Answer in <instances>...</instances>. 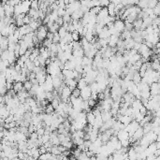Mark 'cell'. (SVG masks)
I'll return each instance as SVG.
<instances>
[{
	"label": "cell",
	"instance_id": "8fae6325",
	"mask_svg": "<svg viewBox=\"0 0 160 160\" xmlns=\"http://www.w3.org/2000/svg\"><path fill=\"white\" fill-rule=\"evenodd\" d=\"M129 133L127 132L126 129H121L118 131V134H117V138H119V141H124L126 140V138H129Z\"/></svg>",
	"mask_w": 160,
	"mask_h": 160
},
{
	"label": "cell",
	"instance_id": "9c48e42d",
	"mask_svg": "<svg viewBox=\"0 0 160 160\" xmlns=\"http://www.w3.org/2000/svg\"><path fill=\"white\" fill-rule=\"evenodd\" d=\"M111 32H110V29L107 26L103 27V29L101 30L100 33L98 34V38H108L111 37Z\"/></svg>",
	"mask_w": 160,
	"mask_h": 160
},
{
	"label": "cell",
	"instance_id": "ac0fdd59",
	"mask_svg": "<svg viewBox=\"0 0 160 160\" xmlns=\"http://www.w3.org/2000/svg\"><path fill=\"white\" fill-rule=\"evenodd\" d=\"M127 154H128V159H137V155H138V153L136 152V150H135V148L132 147L130 148L128 152H127Z\"/></svg>",
	"mask_w": 160,
	"mask_h": 160
},
{
	"label": "cell",
	"instance_id": "30bf717a",
	"mask_svg": "<svg viewBox=\"0 0 160 160\" xmlns=\"http://www.w3.org/2000/svg\"><path fill=\"white\" fill-rule=\"evenodd\" d=\"M46 70H47V69H44L43 70L41 71V72L37 74V80L38 81V83H40V84L44 83L46 81V78H47V75H46Z\"/></svg>",
	"mask_w": 160,
	"mask_h": 160
},
{
	"label": "cell",
	"instance_id": "11a10c76",
	"mask_svg": "<svg viewBox=\"0 0 160 160\" xmlns=\"http://www.w3.org/2000/svg\"><path fill=\"white\" fill-rule=\"evenodd\" d=\"M105 94L104 92H100V93H98V100H103V99H105Z\"/></svg>",
	"mask_w": 160,
	"mask_h": 160
},
{
	"label": "cell",
	"instance_id": "7dc6e473",
	"mask_svg": "<svg viewBox=\"0 0 160 160\" xmlns=\"http://www.w3.org/2000/svg\"><path fill=\"white\" fill-rule=\"evenodd\" d=\"M38 61H40V66L45 67V66H46V59L44 57H42L40 54L38 56Z\"/></svg>",
	"mask_w": 160,
	"mask_h": 160
},
{
	"label": "cell",
	"instance_id": "f35d334b",
	"mask_svg": "<svg viewBox=\"0 0 160 160\" xmlns=\"http://www.w3.org/2000/svg\"><path fill=\"white\" fill-rule=\"evenodd\" d=\"M100 1V7H102V8H107L110 3H111L112 1L111 0H99Z\"/></svg>",
	"mask_w": 160,
	"mask_h": 160
},
{
	"label": "cell",
	"instance_id": "d4e9b609",
	"mask_svg": "<svg viewBox=\"0 0 160 160\" xmlns=\"http://www.w3.org/2000/svg\"><path fill=\"white\" fill-rule=\"evenodd\" d=\"M87 85H88V83H87V81H85L84 78H81V79L79 81H78V85H77V87L81 90V89H83L84 87H86Z\"/></svg>",
	"mask_w": 160,
	"mask_h": 160
},
{
	"label": "cell",
	"instance_id": "bcb514c9",
	"mask_svg": "<svg viewBox=\"0 0 160 160\" xmlns=\"http://www.w3.org/2000/svg\"><path fill=\"white\" fill-rule=\"evenodd\" d=\"M124 24H126V30L131 31V30L134 29V26H133V24L132 23H129V22H127V21H126V22H124Z\"/></svg>",
	"mask_w": 160,
	"mask_h": 160
},
{
	"label": "cell",
	"instance_id": "44dd1931",
	"mask_svg": "<svg viewBox=\"0 0 160 160\" xmlns=\"http://www.w3.org/2000/svg\"><path fill=\"white\" fill-rule=\"evenodd\" d=\"M95 121V116L93 113V112H87V123L91 124H94Z\"/></svg>",
	"mask_w": 160,
	"mask_h": 160
},
{
	"label": "cell",
	"instance_id": "f546056e",
	"mask_svg": "<svg viewBox=\"0 0 160 160\" xmlns=\"http://www.w3.org/2000/svg\"><path fill=\"white\" fill-rule=\"evenodd\" d=\"M67 28L64 26H60V28H59V30H58V34L60 35V37H61V38H64L65 37V36L67 35Z\"/></svg>",
	"mask_w": 160,
	"mask_h": 160
},
{
	"label": "cell",
	"instance_id": "4fadbf2b",
	"mask_svg": "<svg viewBox=\"0 0 160 160\" xmlns=\"http://www.w3.org/2000/svg\"><path fill=\"white\" fill-rule=\"evenodd\" d=\"M83 15H84V12L80 9L76 10L75 12H73L71 17H72V20H81V18L83 17Z\"/></svg>",
	"mask_w": 160,
	"mask_h": 160
},
{
	"label": "cell",
	"instance_id": "680465c9",
	"mask_svg": "<svg viewBox=\"0 0 160 160\" xmlns=\"http://www.w3.org/2000/svg\"><path fill=\"white\" fill-rule=\"evenodd\" d=\"M56 1H57V0H56Z\"/></svg>",
	"mask_w": 160,
	"mask_h": 160
},
{
	"label": "cell",
	"instance_id": "681fc988",
	"mask_svg": "<svg viewBox=\"0 0 160 160\" xmlns=\"http://www.w3.org/2000/svg\"><path fill=\"white\" fill-rule=\"evenodd\" d=\"M144 117H145V116H144L143 114H141V113L140 112V113H138V115L136 116V118H135V120H136V121H138V123H141V121L144 119Z\"/></svg>",
	"mask_w": 160,
	"mask_h": 160
},
{
	"label": "cell",
	"instance_id": "7402d4cb",
	"mask_svg": "<svg viewBox=\"0 0 160 160\" xmlns=\"http://www.w3.org/2000/svg\"><path fill=\"white\" fill-rule=\"evenodd\" d=\"M133 81L136 84H138V83H141L142 81V76L141 75V73L138 72V71H136V72L134 73V76H133Z\"/></svg>",
	"mask_w": 160,
	"mask_h": 160
},
{
	"label": "cell",
	"instance_id": "b9f144b4",
	"mask_svg": "<svg viewBox=\"0 0 160 160\" xmlns=\"http://www.w3.org/2000/svg\"><path fill=\"white\" fill-rule=\"evenodd\" d=\"M121 143H122V146L123 147H126V148H128L129 145H130V141L129 138H126V140H124V141H121Z\"/></svg>",
	"mask_w": 160,
	"mask_h": 160
},
{
	"label": "cell",
	"instance_id": "f1b7e54d",
	"mask_svg": "<svg viewBox=\"0 0 160 160\" xmlns=\"http://www.w3.org/2000/svg\"><path fill=\"white\" fill-rule=\"evenodd\" d=\"M121 38H122L123 40H126V38H132V37H131V31H128V30L124 29L122 32V33H121Z\"/></svg>",
	"mask_w": 160,
	"mask_h": 160
},
{
	"label": "cell",
	"instance_id": "816d5d0a",
	"mask_svg": "<svg viewBox=\"0 0 160 160\" xmlns=\"http://www.w3.org/2000/svg\"><path fill=\"white\" fill-rule=\"evenodd\" d=\"M29 137H30L31 140H38V137H40V136H38V134L37 133V131H35V132H33V133L30 134Z\"/></svg>",
	"mask_w": 160,
	"mask_h": 160
},
{
	"label": "cell",
	"instance_id": "f907efd6",
	"mask_svg": "<svg viewBox=\"0 0 160 160\" xmlns=\"http://www.w3.org/2000/svg\"><path fill=\"white\" fill-rule=\"evenodd\" d=\"M37 133L38 134V136H43L45 134V127H40V128L37 129Z\"/></svg>",
	"mask_w": 160,
	"mask_h": 160
},
{
	"label": "cell",
	"instance_id": "3957f363",
	"mask_svg": "<svg viewBox=\"0 0 160 160\" xmlns=\"http://www.w3.org/2000/svg\"><path fill=\"white\" fill-rule=\"evenodd\" d=\"M81 97H83V100H88V99L91 98L92 95V89L90 87V85H87L86 87H84L83 89L81 90Z\"/></svg>",
	"mask_w": 160,
	"mask_h": 160
},
{
	"label": "cell",
	"instance_id": "f5cc1de1",
	"mask_svg": "<svg viewBox=\"0 0 160 160\" xmlns=\"http://www.w3.org/2000/svg\"><path fill=\"white\" fill-rule=\"evenodd\" d=\"M55 23H57V24H59L60 26H62L63 24H64V23H65V22H64V19H63V17L59 16V17H58V19L55 21Z\"/></svg>",
	"mask_w": 160,
	"mask_h": 160
},
{
	"label": "cell",
	"instance_id": "ee69618b",
	"mask_svg": "<svg viewBox=\"0 0 160 160\" xmlns=\"http://www.w3.org/2000/svg\"><path fill=\"white\" fill-rule=\"evenodd\" d=\"M52 44V40H49V38H46V40L43 41V43H42V45H43L44 47H46V48H49Z\"/></svg>",
	"mask_w": 160,
	"mask_h": 160
},
{
	"label": "cell",
	"instance_id": "c3c4849f",
	"mask_svg": "<svg viewBox=\"0 0 160 160\" xmlns=\"http://www.w3.org/2000/svg\"><path fill=\"white\" fill-rule=\"evenodd\" d=\"M81 152H83V151H81V149H79V148L77 147V149H75V150H74L73 152H71V153H72V155H73L74 156H75L76 158H78V156H79V155H81Z\"/></svg>",
	"mask_w": 160,
	"mask_h": 160
},
{
	"label": "cell",
	"instance_id": "603a6c76",
	"mask_svg": "<svg viewBox=\"0 0 160 160\" xmlns=\"http://www.w3.org/2000/svg\"><path fill=\"white\" fill-rule=\"evenodd\" d=\"M103 124H104V121L102 120L101 117H98V118H95V121L93 124V126L95 127V128H100V127L103 126Z\"/></svg>",
	"mask_w": 160,
	"mask_h": 160
},
{
	"label": "cell",
	"instance_id": "8d00e7d4",
	"mask_svg": "<svg viewBox=\"0 0 160 160\" xmlns=\"http://www.w3.org/2000/svg\"><path fill=\"white\" fill-rule=\"evenodd\" d=\"M101 9H102V7H100V6L93 7V8H91V9H90V12L95 14V15H97V14L99 13V11H100V10H101Z\"/></svg>",
	"mask_w": 160,
	"mask_h": 160
},
{
	"label": "cell",
	"instance_id": "e575fe53",
	"mask_svg": "<svg viewBox=\"0 0 160 160\" xmlns=\"http://www.w3.org/2000/svg\"><path fill=\"white\" fill-rule=\"evenodd\" d=\"M31 9H40V1H38V0H32V2H31Z\"/></svg>",
	"mask_w": 160,
	"mask_h": 160
},
{
	"label": "cell",
	"instance_id": "4dcf8cb0",
	"mask_svg": "<svg viewBox=\"0 0 160 160\" xmlns=\"http://www.w3.org/2000/svg\"><path fill=\"white\" fill-rule=\"evenodd\" d=\"M143 129H144V133H148L150 131L153 130V123L149 122L147 124H145L143 126Z\"/></svg>",
	"mask_w": 160,
	"mask_h": 160
},
{
	"label": "cell",
	"instance_id": "8992f818",
	"mask_svg": "<svg viewBox=\"0 0 160 160\" xmlns=\"http://www.w3.org/2000/svg\"><path fill=\"white\" fill-rule=\"evenodd\" d=\"M120 37L121 36H118V35H112L111 37H110V42H109L110 47L115 48L117 46V43H118V41H119Z\"/></svg>",
	"mask_w": 160,
	"mask_h": 160
},
{
	"label": "cell",
	"instance_id": "e0dca14e",
	"mask_svg": "<svg viewBox=\"0 0 160 160\" xmlns=\"http://www.w3.org/2000/svg\"><path fill=\"white\" fill-rule=\"evenodd\" d=\"M134 119L132 118V117L131 116H129V115H126V114H124V115H123L122 116V118H121V122H122L124 126H127V124H130L131 122H132Z\"/></svg>",
	"mask_w": 160,
	"mask_h": 160
},
{
	"label": "cell",
	"instance_id": "4316f807",
	"mask_svg": "<svg viewBox=\"0 0 160 160\" xmlns=\"http://www.w3.org/2000/svg\"><path fill=\"white\" fill-rule=\"evenodd\" d=\"M141 98H145V99H150L152 95H151V90H143L141 92Z\"/></svg>",
	"mask_w": 160,
	"mask_h": 160
},
{
	"label": "cell",
	"instance_id": "52a82bcc",
	"mask_svg": "<svg viewBox=\"0 0 160 160\" xmlns=\"http://www.w3.org/2000/svg\"><path fill=\"white\" fill-rule=\"evenodd\" d=\"M144 134H145V133H144L143 126H140L136 131H135V133L133 134V138L138 141H140L141 138L144 136Z\"/></svg>",
	"mask_w": 160,
	"mask_h": 160
},
{
	"label": "cell",
	"instance_id": "d6986e66",
	"mask_svg": "<svg viewBox=\"0 0 160 160\" xmlns=\"http://www.w3.org/2000/svg\"><path fill=\"white\" fill-rule=\"evenodd\" d=\"M93 62H94V58H91V57H88V56H83V66H91L93 65Z\"/></svg>",
	"mask_w": 160,
	"mask_h": 160
},
{
	"label": "cell",
	"instance_id": "2e32d148",
	"mask_svg": "<svg viewBox=\"0 0 160 160\" xmlns=\"http://www.w3.org/2000/svg\"><path fill=\"white\" fill-rule=\"evenodd\" d=\"M142 24H143V19H141V18H138V19L133 23L134 29H136V30L141 29V28H142Z\"/></svg>",
	"mask_w": 160,
	"mask_h": 160
},
{
	"label": "cell",
	"instance_id": "d6a6232c",
	"mask_svg": "<svg viewBox=\"0 0 160 160\" xmlns=\"http://www.w3.org/2000/svg\"><path fill=\"white\" fill-rule=\"evenodd\" d=\"M72 43H73V51H75V50L83 49V44H81V41H75V40H73Z\"/></svg>",
	"mask_w": 160,
	"mask_h": 160
},
{
	"label": "cell",
	"instance_id": "d590c367",
	"mask_svg": "<svg viewBox=\"0 0 160 160\" xmlns=\"http://www.w3.org/2000/svg\"><path fill=\"white\" fill-rule=\"evenodd\" d=\"M54 111H55V109L53 108L52 104H50V105H47V106H46V108H45V112H46V113H49V114H52V113L54 112Z\"/></svg>",
	"mask_w": 160,
	"mask_h": 160
},
{
	"label": "cell",
	"instance_id": "83f0119b",
	"mask_svg": "<svg viewBox=\"0 0 160 160\" xmlns=\"http://www.w3.org/2000/svg\"><path fill=\"white\" fill-rule=\"evenodd\" d=\"M26 67H27L28 69H29L30 71H33L34 70V69L36 67V66H35V63L33 62V61H31V60L28 58L26 61Z\"/></svg>",
	"mask_w": 160,
	"mask_h": 160
},
{
	"label": "cell",
	"instance_id": "db71d44e",
	"mask_svg": "<svg viewBox=\"0 0 160 160\" xmlns=\"http://www.w3.org/2000/svg\"><path fill=\"white\" fill-rule=\"evenodd\" d=\"M88 103H89V105H90L91 108H92V107L95 106V99H93V98L88 99Z\"/></svg>",
	"mask_w": 160,
	"mask_h": 160
},
{
	"label": "cell",
	"instance_id": "9a60e30c",
	"mask_svg": "<svg viewBox=\"0 0 160 160\" xmlns=\"http://www.w3.org/2000/svg\"><path fill=\"white\" fill-rule=\"evenodd\" d=\"M43 89L46 91V92H52L54 90V86H53V83H47V81H45L44 83L40 84Z\"/></svg>",
	"mask_w": 160,
	"mask_h": 160
},
{
	"label": "cell",
	"instance_id": "ba28073f",
	"mask_svg": "<svg viewBox=\"0 0 160 160\" xmlns=\"http://www.w3.org/2000/svg\"><path fill=\"white\" fill-rule=\"evenodd\" d=\"M9 38L5 37V36H2L1 40H0V44H1V52L6 51V50L9 49Z\"/></svg>",
	"mask_w": 160,
	"mask_h": 160
},
{
	"label": "cell",
	"instance_id": "7bdbcfd3",
	"mask_svg": "<svg viewBox=\"0 0 160 160\" xmlns=\"http://www.w3.org/2000/svg\"><path fill=\"white\" fill-rule=\"evenodd\" d=\"M81 89H79L78 87H76V88L72 91V95H74V97H81Z\"/></svg>",
	"mask_w": 160,
	"mask_h": 160
},
{
	"label": "cell",
	"instance_id": "ffe728a7",
	"mask_svg": "<svg viewBox=\"0 0 160 160\" xmlns=\"http://www.w3.org/2000/svg\"><path fill=\"white\" fill-rule=\"evenodd\" d=\"M115 6H116L115 3L111 2L110 5L107 7V8H108V11L111 16H115Z\"/></svg>",
	"mask_w": 160,
	"mask_h": 160
},
{
	"label": "cell",
	"instance_id": "74e56055",
	"mask_svg": "<svg viewBox=\"0 0 160 160\" xmlns=\"http://www.w3.org/2000/svg\"><path fill=\"white\" fill-rule=\"evenodd\" d=\"M60 40H61V37H60V35L58 34V32H55L54 36H53V38H52V42L53 43H59Z\"/></svg>",
	"mask_w": 160,
	"mask_h": 160
},
{
	"label": "cell",
	"instance_id": "836d02e7",
	"mask_svg": "<svg viewBox=\"0 0 160 160\" xmlns=\"http://www.w3.org/2000/svg\"><path fill=\"white\" fill-rule=\"evenodd\" d=\"M61 144L64 145L65 147H67V149H69V150H70V149L74 146V143H73L72 141H63Z\"/></svg>",
	"mask_w": 160,
	"mask_h": 160
},
{
	"label": "cell",
	"instance_id": "6da1fadb",
	"mask_svg": "<svg viewBox=\"0 0 160 160\" xmlns=\"http://www.w3.org/2000/svg\"><path fill=\"white\" fill-rule=\"evenodd\" d=\"M81 7V1H75V2H72V3H69V4H67L66 7V11L67 13L70 14V15H72L73 12H75L76 10L80 9Z\"/></svg>",
	"mask_w": 160,
	"mask_h": 160
},
{
	"label": "cell",
	"instance_id": "277c9868",
	"mask_svg": "<svg viewBox=\"0 0 160 160\" xmlns=\"http://www.w3.org/2000/svg\"><path fill=\"white\" fill-rule=\"evenodd\" d=\"M109 16H110V13L108 11V8H102L100 11H99V13L97 15V23L102 22L103 20H105L106 18H108Z\"/></svg>",
	"mask_w": 160,
	"mask_h": 160
},
{
	"label": "cell",
	"instance_id": "ab89813d",
	"mask_svg": "<svg viewBox=\"0 0 160 160\" xmlns=\"http://www.w3.org/2000/svg\"><path fill=\"white\" fill-rule=\"evenodd\" d=\"M80 33L78 32L77 30L76 31H74L73 33H72V38H73V40H75V41H79L80 40Z\"/></svg>",
	"mask_w": 160,
	"mask_h": 160
},
{
	"label": "cell",
	"instance_id": "f6af8a7d",
	"mask_svg": "<svg viewBox=\"0 0 160 160\" xmlns=\"http://www.w3.org/2000/svg\"><path fill=\"white\" fill-rule=\"evenodd\" d=\"M154 11H155V14L156 16H160V1L157 3V5L155 7Z\"/></svg>",
	"mask_w": 160,
	"mask_h": 160
},
{
	"label": "cell",
	"instance_id": "484cf974",
	"mask_svg": "<svg viewBox=\"0 0 160 160\" xmlns=\"http://www.w3.org/2000/svg\"><path fill=\"white\" fill-rule=\"evenodd\" d=\"M137 5L140 7L141 9H144L148 8V6H149V0H140Z\"/></svg>",
	"mask_w": 160,
	"mask_h": 160
},
{
	"label": "cell",
	"instance_id": "7c38bea8",
	"mask_svg": "<svg viewBox=\"0 0 160 160\" xmlns=\"http://www.w3.org/2000/svg\"><path fill=\"white\" fill-rule=\"evenodd\" d=\"M101 118L104 122H107V121H109L110 119H112V114L111 111H102L101 112Z\"/></svg>",
	"mask_w": 160,
	"mask_h": 160
},
{
	"label": "cell",
	"instance_id": "60d3db41",
	"mask_svg": "<svg viewBox=\"0 0 160 160\" xmlns=\"http://www.w3.org/2000/svg\"><path fill=\"white\" fill-rule=\"evenodd\" d=\"M46 98H47L50 102H52L53 100V98H54L53 92H47V94H46Z\"/></svg>",
	"mask_w": 160,
	"mask_h": 160
},
{
	"label": "cell",
	"instance_id": "9f6ffc18",
	"mask_svg": "<svg viewBox=\"0 0 160 160\" xmlns=\"http://www.w3.org/2000/svg\"><path fill=\"white\" fill-rule=\"evenodd\" d=\"M155 46H156V47H157V48H159V49H160V40L157 42V44H156Z\"/></svg>",
	"mask_w": 160,
	"mask_h": 160
},
{
	"label": "cell",
	"instance_id": "1f68e13d",
	"mask_svg": "<svg viewBox=\"0 0 160 160\" xmlns=\"http://www.w3.org/2000/svg\"><path fill=\"white\" fill-rule=\"evenodd\" d=\"M24 89L27 91H30L32 87H33V83H32V81L30 80H27L24 83Z\"/></svg>",
	"mask_w": 160,
	"mask_h": 160
},
{
	"label": "cell",
	"instance_id": "5bb4252c",
	"mask_svg": "<svg viewBox=\"0 0 160 160\" xmlns=\"http://www.w3.org/2000/svg\"><path fill=\"white\" fill-rule=\"evenodd\" d=\"M13 89L16 91V93L24 90V83H23V81H14V83H13Z\"/></svg>",
	"mask_w": 160,
	"mask_h": 160
},
{
	"label": "cell",
	"instance_id": "cb8c5ba5",
	"mask_svg": "<svg viewBox=\"0 0 160 160\" xmlns=\"http://www.w3.org/2000/svg\"><path fill=\"white\" fill-rule=\"evenodd\" d=\"M85 54H84V50L83 49H80V50H75V51H73V56L74 57H83Z\"/></svg>",
	"mask_w": 160,
	"mask_h": 160
},
{
	"label": "cell",
	"instance_id": "6f0895ef",
	"mask_svg": "<svg viewBox=\"0 0 160 160\" xmlns=\"http://www.w3.org/2000/svg\"><path fill=\"white\" fill-rule=\"evenodd\" d=\"M159 81H160V79H159Z\"/></svg>",
	"mask_w": 160,
	"mask_h": 160
},
{
	"label": "cell",
	"instance_id": "5b68a950",
	"mask_svg": "<svg viewBox=\"0 0 160 160\" xmlns=\"http://www.w3.org/2000/svg\"><path fill=\"white\" fill-rule=\"evenodd\" d=\"M114 27L120 32V33H122V32L126 29V24H124V22L122 19L121 20L117 19L114 22Z\"/></svg>",
	"mask_w": 160,
	"mask_h": 160
},
{
	"label": "cell",
	"instance_id": "7a4b0ae2",
	"mask_svg": "<svg viewBox=\"0 0 160 160\" xmlns=\"http://www.w3.org/2000/svg\"><path fill=\"white\" fill-rule=\"evenodd\" d=\"M140 126H141L140 123H138V121H136V120H133L130 124H128L127 126H126V128H124V129H126L127 132L129 133V136H133V134L135 133V131H136Z\"/></svg>",
	"mask_w": 160,
	"mask_h": 160
}]
</instances>
